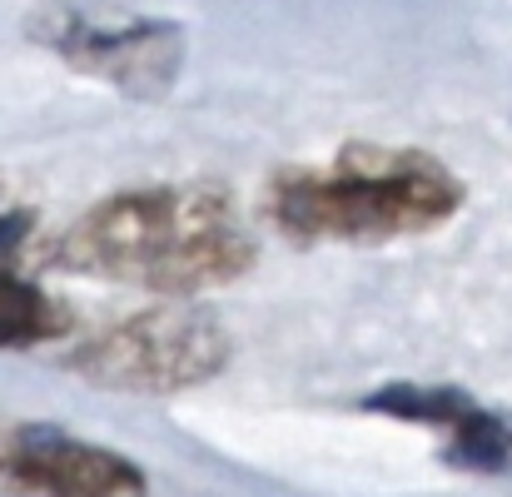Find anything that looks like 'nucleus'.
<instances>
[{"instance_id": "3", "label": "nucleus", "mask_w": 512, "mask_h": 497, "mask_svg": "<svg viewBox=\"0 0 512 497\" xmlns=\"http://www.w3.org/2000/svg\"><path fill=\"white\" fill-rule=\"evenodd\" d=\"M229 353L234 343L219 314L194 309V304H160L90 333L65 358V368L95 388L165 398V393H184L219 378Z\"/></svg>"}, {"instance_id": "6", "label": "nucleus", "mask_w": 512, "mask_h": 497, "mask_svg": "<svg viewBox=\"0 0 512 497\" xmlns=\"http://www.w3.org/2000/svg\"><path fill=\"white\" fill-rule=\"evenodd\" d=\"M438 433H448V443H443L448 468L478 473V478H512V413L483 408L468 393Z\"/></svg>"}, {"instance_id": "8", "label": "nucleus", "mask_w": 512, "mask_h": 497, "mask_svg": "<svg viewBox=\"0 0 512 497\" xmlns=\"http://www.w3.org/2000/svg\"><path fill=\"white\" fill-rule=\"evenodd\" d=\"M35 239H40L35 204L0 179V274H25V259L35 254Z\"/></svg>"}, {"instance_id": "4", "label": "nucleus", "mask_w": 512, "mask_h": 497, "mask_svg": "<svg viewBox=\"0 0 512 497\" xmlns=\"http://www.w3.org/2000/svg\"><path fill=\"white\" fill-rule=\"evenodd\" d=\"M30 40L55 50L70 70L105 80L110 90H125L135 100H165L184 70L189 35L179 20L160 15H95L80 5H40L25 20Z\"/></svg>"}, {"instance_id": "2", "label": "nucleus", "mask_w": 512, "mask_h": 497, "mask_svg": "<svg viewBox=\"0 0 512 497\" xmlns=\"http://www.w3.org/2000/svg\"><path fill=\"white\" fill-rule=\"evenodd\" d=\"M468 189L428 150L343 145L324 165L279 169L269 219L299 244H388L443 229Z\"/></svg>"}, {"instance_id": "5", "label": "nucleus", "mask_w": 512, "mask_h": 497, "mask_svg": "<svg viewBox=\"0 0 512 497\" xmlns=\"http://www.w3.org/2000/svg\"><path fill=\"white\" fill-rule=\"evenodd\" d=\"M0 497H150V478L135 458L55 423H15L0 433Z\"/></svg>"}, {"instance_id": "7", "label": "nucleus", "mask_w": 512, "mask_h": 497, "mask_svg": "<svg viewBox=\"0 0 512 497\" xmlns=\"http://www.w3.org/2000/svg\"><path fill=\"white\" fill-rule=\"evenodd\" d=\"M75 329V309L30 274H0V348H40Z\"/></svg>"}, {"instance_id": "1", "label": "nucleus", "mask_w": 512, "mask_h": 497, "mask_svg": "<svg viewBox=\"0 0 512 497\" xmlns=\"http://www.w3.org/2000/svg\"><path fill=\"white\" fill-rule=\"evenodd\" d=\"M55 264L150 289L165 299H189L244 279L259 264V239L239 219V204L219 184H150L120 189L85 209L60 239Z\"/></svg>"}]
</instances>
